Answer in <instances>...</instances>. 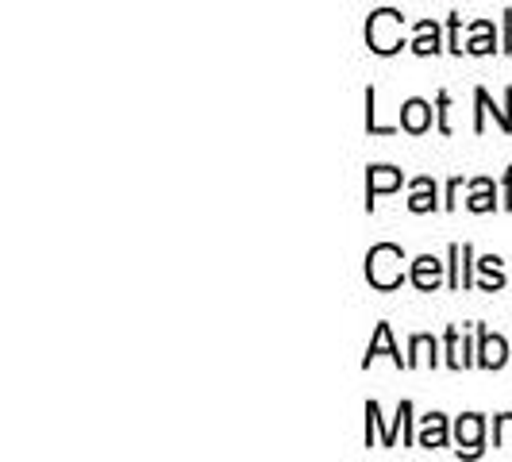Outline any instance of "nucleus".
<instances>
[]
</instances>
